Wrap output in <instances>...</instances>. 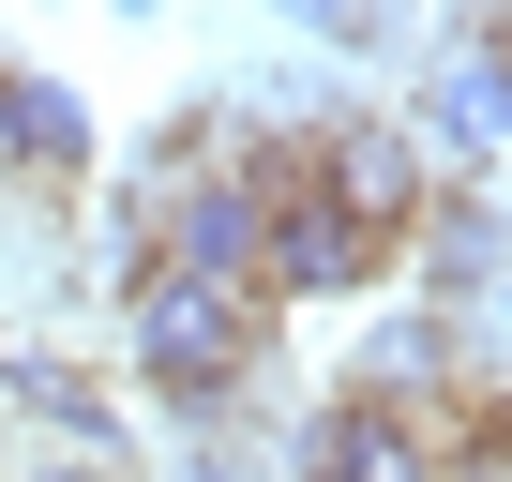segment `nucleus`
<instances>
[{
	"label": "nucleus",
	"mask_w": 512,
	"mask_h": 482,
	"mask_svg": "<svg viewBox=\"0 0 512 482\" xmlns=\"http://www.w3.org/2000/svg\"><path fill=\"white\" fill-rule=\"evenodd\" d=\"M272 287H181V272H136L121 287V362L151 377V407L181 422H226L256 392V362H272Z\"/></svg>",
	"instance_id": "obj_1"
},
{
	"label": "nucleus",
	"mask_w": 512,
	"mask_h": 482,
	"mask_svg": "<svg viewBox=\"0 0 512 482\" xmlns=\"http://www.w3.org/2000/svg\"><path fill=\"white\" fill-rule=\"evenodd\" d=\"M317 196H332L347 226H377L392 257H407V226H422L437 166H422V136H407L392 106H332V121H317Z\"/></svg>",
	"instance_id": "obj_2"
},
{
	"label": "nucleus",
	"mask_w": 512,
	"mask_h": 482,
	"mask_svg": "<svg viewBox=\"0 0 512 482\" xmlns=\"http://www.w3.org/2000/svg\"><path fill=\"white\" fill-rule=\"evenodd\" d=\"M302 136H317V121H302ZM377 272H392V241H377V226H347V211L317 196V166H302V181L272 196V257H256L272 317H302V302H362Z\"/></svg>",
	"instance_id": "obj_3"
},
{
	"label": "nucleus",
	"mask_w": 512,
	"mask_h": 482,
	"mask_svg": "<svg viewBox=\"0 0 512 482\" xmlns=\"http://www.w3.org/2000/svg\"><path fill=\"white\" fill-rule=\"evenodd\" d=\"M0 407L16 422H46L61 452H91V467H121V392L76 362V347H46V332H16L0 347Z\"/></svg>",
	"instance_id": "obj_8"
},
{
	"label": "nucleus",
	"mask_w": 512,
	"mask_h": 482,
	"mask_svg": "<svg viewBox=\"0 0 512 482\" xmlns=\"http://www.w3.org/2000/svg\"><path fill=\"white\" fill-rule=\"evenodd\" d=\"M497 317H512V272H497Z\"/></svg>",
	"instance_id": "obj_11"
},
{
	"label": "nucleus",
	"mask_w": 512,
	"mask_h": 482,
	"mask_svg": "<svg viewBox=\"0 0 512 482\" xmlns=\"http://www.w3.org/2000/svg\"><path fill=\"white\" fill-rule=\"evenodd\" d=\"M287 467H302V482H452L437 407H377V392H332V407L287 437Z\"/></svg>",
	"instance_id": "obj_5"
},
{
	"label": "nucleus",
	"mask_w": 512,
	"mask_h": 482,
	"mask_svg": "<svg viewBox=\"0 0 512 482\" xmlns=\"http://www.w3.org/2000/svg\"><path fill=\"white\" fill-rule=\"evenodd\" d=\"M256 257H272V196L241 166H196L151 211V272H181V287H256Z\"/></svg>",
	"instance_id": "obj_4"
},
{
	"label": "nucleus",
	"mask_w": 512,
	"mask_h": 482,
	"mask_svg": "<svg viewBox=\"0 0 512 482\" xmlns=\"http://www.w3.org/2000/svg\"><path fill=\"white\" fill-rule=\"evenodd\" d=\"M407 136H422V166H482L512 136V46H497V16L437 46V91L407 106Z\"/></svg>",
	"instance_id": "obj_6"
},
{
	"label": "nucleus",
	"mask_w": 512,
	"mask_h": 482,
	"mask_svg": "<svg viewBox=\"0 0 512 482\" xmlns=\"http://www.w3.org/2000/svg\"><path fill=\"white\" fill-rule=\"evenodd\" d=\"M0 181H91V106L31 61H0Z\"/></svg>",
	"instance_id": "obj_9"
},
{
	"label": "nucleus",
	"mask_w": 512,
	"mask_h": 482,
	"mask_svg": "<svg viewBox=\"0 0 512 482\" xmlns=\"http://www.w3.org/2000/svg\"><path fill=\"white\" fill-rule=\"evenodd\" d=\"M407 272H422V317L497 302V272H512V211H497L482 181H437V196H422V226H407Z\"/></svg>",
	"instance_id": "obj_7"
},
{
	"label": "nucleus",
	"mask_w": 512,
	"mask_h": 482,
	"mask_svg": "<svg viewBox=\"0 0 512 482\" xmlns=\"http://www.w3.org/2000/svg\"><path fill=\"white\" fill-rule=\"evenodd\" d=\"M31 482H121V467H91V452H46V467H31Z\"/></svg>",
	"instance_id": "obj_10"
}]
</instances>
